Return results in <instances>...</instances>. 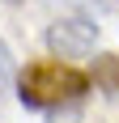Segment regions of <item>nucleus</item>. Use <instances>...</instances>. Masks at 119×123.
<instances>
[{"instance_id":"obj_5","label":"nucleus","mask_w":119,"mask_h":123,"mask_svg":"<svg viewBox=\"0 0 119 123\" xmlns=\"http://www.w3.org/2000/svg\"><path fill=\"white\" fill-rule=\"evenodd\" d=\"M4 4H13V9H17V4H21V0H4Z\"/></svg>"},{"instance_id":"obj_1","label":"nucleus","mask_w":119,"mask_h":123,"mask_svg":"<svg viewBox=\"0 0 119 123\" xmlns=\"http://www.w3.org/2000/svg\"><path fill=\"white\" fill-rule=\"evenodd\" d=\"M89 72H81L77 64L68 60H30L17 72V98L30 111H51V106H64V102H81L89 93Z\"/></svg>"},{"instance_id":"obj_4","label":"nucleus","mask_w":119,"mask_h":123,"mask_svg":"<svg viewBox=\"0 0 119 123\" xmlns=\"http://www.w3.org/2000/svg\"><path fill=\"white\" fill-rule=\"evenodd\" d=\"M47 123H81V102H64V106H51Z\"/></svg>"},{"instance_id":"obj_2","label":"nucleus","mask_w":119,"mask_h":123,"mask_svg":"<svg viewBox=\"0 0 119 123\" xmlns=\"http://www.w3.org/2000/svg\"><path fill=\"white\" fill-rule=\"evenodd\" d=\"M98 38H102L98 21H94V17H81V13L60 17V21L47 25V47L55 51L60 60H85V55H94Z\"/></svg>"},{"instance_id":"obj_3","label":"nucleus","mask_w":119,"mask_h":123,"mask_svg":"<svg viewBox=\"0 0 119 123\" xmlns=\"http://www.w3.org/2000/svg\"><path fill=\"white\" fill-rule=\"evenodd\" d=\"M17 89V60H13L9 43H0V98H9Z\"/></svg>"}]
</instances>
